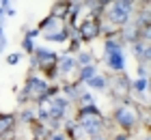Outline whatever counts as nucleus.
Segmentation results:
<instances>
[{
    "mask_svg": "<svg viewBox=\"0 0 151 140\" xmlns=\"http://www.w3.org/2000/svg\"><path fill=\"white\" fill-rule=\"evenodd\" d=\"M129 11H132V4L123 2V0H116V2L110 6V13H108V17H110L114 24H125L127 17H129Z\"/></svg>",
    "mask_w": 151,
    "mask_h": 140,
    "instance_id": "obj_1",
    "label": "nucleus"
},
{
    "mask_svg": "<svg viewBox=\"0 0 151 140\" xmlns=\"http://www.w3.org/2000/svg\"><path fill=\"white\" fill-rule=\"evenodd\" d=\"M136 121H138V114H136V110L132 106L119 108V112H116V123H121L123 127H132Z\"/></svg>",
    "mask_w": 151,
    "mask_h": 140,
    "instance_id": "obj_2",
    "label": "nucleus"
},
{
    "mask_svg": "<svg viewBox=\"0 0 151 140\" xmlns=\"http://www.w3.org/2000/svg\"><path fill=\"white\" fill-rule=\"evenodd\" d=\"M11 125H13V118H11V116H9V118H0V134H2L4 129H9Z\"/></svg>",
    "mask_w": 151,
    "mask_h": 140,
    "instance_id": "obj_3",
    "label": "nucleus"
},
{
    "mask_svg": "<svg viewBox=\"0 0 151 140\" xmlns=\"http://www.w3.org/2000/svg\"><path fill=\"white\" fill-rule=\"evenodd\" d=\"M110 2H112V0H99V4H101V6H104V4H110Z\"/></svg>",
    "mask_w": 151,
    "mask_h": 140,
    "instance_id": "obj_4",
    "label": "nucleus"
}]
</instances>
